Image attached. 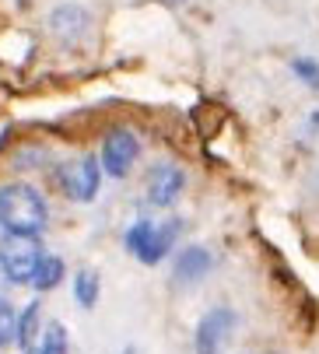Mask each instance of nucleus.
I'll use <instances>...</instances> for the list:
<instances>
[{
  "label": "nucleus",
  "instance_id": "f3484780",
  "mask_svg": "<svg viewBox=\"0 0 319 354\" xmlns=\"http://www.w3.org/2000/svg\"><path fill=\"white\" fill-rule=\"evenodd\" d=\"M176 4H179V0H176Z\"/></svg>",
  "mask_w": 319,
  "mask_h": 354
},
{
  "label": "nucleus",
  "instance_id": "9d476101",
  "mask_svg": "<svg viewBox=\"0 0 319 354\" xmlns=\"http://www.w3.org/2000/svg\"><path fill=\"white\" fill-rule=\"evenodd\" d=\"M64 281V260L60 257H49L46 252V260L39 263V270H35V277H32V288L35 291H53Z\"/></svg>",
  "mask_w": 319,
  "mask_h": 354
},
{
  "label": "nucleus",
  "instance_id": "20e7f679",
  "mask_svg": "<svg viewBox=\"0 0 319 354\" xmlns=\"http://www.w3.org/2000/svg\"><path fill=\"white\" fill-rule=\"evenodd\" d=\"M57 179H60V189H64L71 200H78V204H88V200H95L98 183H102L98 158L81 155V158H74V162L60 165V176H57Z\"/></svg>",
  "mask_w": 319,
  "mask_h": 354
},
{
  "label": "nucleus",
  "instance_id": "f257e3e1",
  "mask_svg": "<svg viewBox=\"0 0 319 354\" xmlns=\"http://www.w3.org/2000/svg\"><path fill=\"white\" fill-rule=\"evenodd\" d=\"M49 207L35 186L28 183H4L0 186V228L8 235L39 239L46 232Z\"/></svg>",
  "mask_w": 319,
  "mask_h": 354
},
{
  "label": "nucleus",
  "instance_id": "ddd939ff",
  "mask_svg": "<svg viewBox=\"0 0 319 354\" xmlns=\"http://www.w3.org/2000/svg\"><path fill=\"white\" fill-rule=\"evenodd\" d=\"M35 354H67V330H64V323H49L42 330V340H39Z\"/></svg>",
  "mask_w": 319,
  "mask_h": 354
},
{
  "label": "nucleus",
  "instance_id": "1a4fd4ad",
  "mask_svg": "<svg viewBox=\"0 0 319 354\" xmlns=\"http://www.w3.org/2000/svg\"><path fill=\"white\" fill-rule=\"evenodd\" d=\"M210 267H215V257H210L203 245H186L179 257H176L172 277H176L179 284H193V281H200L203 274H210Z\"/></svg>",
  "mask_w": 319,
  "mask_h": 354
},
{
  "label": "nucleus",
  "instance_id": "9b49d317",
  "mask_svg": "<svg viewBox=\"0 0 319 354\" xmlns=\"http://www.w3.org/2000/svg\"><path fill=\"white\" fill-rule=\"evenodd\" d=\"M35 333H39V301H32V306H25L21 319H18V344L25 354H35Z\"/></svg>",
  "mask_w": 319,
  "mask_h": 354
},
{
  "label": "nucleus",
  "instance_id": "4468645a",
  "mask_svg": "<svg viewBox=\"0 0 319 354\" xmlns=\"http://www.w3.org/2000/svg\"><path fill=\"white\" fill-rule=\"evenodd\" d=\"M11 340H18V316L8 301L0 298V347H8Z\"/></svg>",
  "mask_w": 319,
  "mask_h": 354
},
{
  "label": "nucleus",
  "instance_id": "f8f14e48",
  "mask_svg": "<svg viewBox=\"0 0 319 354\" xmlns=\"http://www.w3.org/2000/svg\"><path fill=\"white\" fill-rule=\"evenodd\" d=\"M74 298H78V306H84V309H91L98 301V274L91 267H81L74 274Z\"/></svg>",
  "mask_w": 319,
  "mask_h": 354
},
{
  "label": "nucleus",
  "instance_id": "2eb2a0df",
  "mask_svg": "<svg viewBox=\"0 0 319 354\" xmlns=\"http://www.w3.org/2000/svg\"><path fill=\"white\" fill-rule=\"evenodd\" d=\"M291 74H295L298 81H305L309 88L319 91V64H316V60H309V57H295V60H291Z\"/></svg>",
  "mask_w": 319,
  "mask_h": 354
},
{
  "label": "nucleus",
  "instance_id": "39448f33",
  "mask_svg": "<svg viewBox=\"0 0 319 354\" xmlns=\"http://www.w3.org/2000/svg\"><path fill=\"white\" fill-rule=\"evenodd\" d=\"M137 155H140V140H137L134 130L113 127L109 133H105V140H102V169L109 176H127L130 165L137 162Z\"/></svg>",
  "mask_w": 319,
  "mask_h": 354
},
{
  "label": "nucleus",
  "instance_id": "423d86ee",
  "mask_svg": "<svg viewBox=\"0 0 319 354\" xmlns=\"http://www.w3.org/2000/svg\"><path fill=\"white\" fill-rule=\"evenodd\" d=\"M232 326H235V313L225 306H215L210 313H203V319L197 323V337H193L197 354H218Z\"/></svg>",
  "mask_w": 319,
  "mask_h": 354
},
{
  "label": "nucleus",
  "instance_id": "6e6552de",
  "mask_svg": "<svg viewBox=\"0 0 319 354\" xmlns=\"http://www.w3.org/2000/svg\"><path fill=\"white\" fill-rule=\"evenodd\" d=\"M88 28H91V18H88V11L78 8V4H64V8H57V11L49 15V32L57 35L64 46H74Z\"/></svg>",
  "mask_w": 319,
  "mask_h": 354
},
{
  "label": "nucleus",
  "instance_id": "0eeeda50",
  "mask_svg": "<svg viewBox=\"0 0 319 354\" xmlns=\"http://www.w3.org/2000/svg\"><path fill=\"white\" fill-rule=\"evenodd\" d=\"M183 186H186V172L179 169V165H154L151 169V176H147V200L154 207H169L172 200L183 193Z\"/></svg>",
  "mask_w": 319,
  "mask_h": 354
},
{
  "label": "nucleus",
  "instance_id": "7ed1b4c3",
  "mask_svg": "<svg viewBox=\"0 0 319 354\" xmlns=\"http://www.w3.org/2000/svg\"><path fill=\"white\" fill-rule=\"evenodd\" d=\"M42 260H46V249L39 245V239L11 235L0 245V270H4V277L15 281V284H32Z\"/></svg>",
  "mask_w": 319,
  "mask_h": 354
},
{
  "label": "nucleus",
  "instance_id": "f03ea898",
  "mask_svg": "<svg viewBox=\"0 0 319 354\" xmlns=\"http://www.w3.org/2000/svg\"><path fill=\"white\" fill-rule=\"evenodd\" d=\"M176 235H179V221H162V225H154V221H137V225L127 228L123 242H127V249L134 252L140 263L154 267V263H162L169 252H172Z\"/></svg>",
  "mask_w": 319,
  "mask_h": 354
},
{
  "label": "nucleus",
  "instance_id": "dca6fc26",
  "mask_svg": "<svg viewBox=\"0 0 319 354\" xmlns=\"http://www.w3.org/2000/svg\"><path fill=\"white\" fill-rule=\"evenodd\" d=\"M123 354H137V347H127V351H123Z\"/></svg>",
  "mask_w": 319,
  "mask_h": 354
}]
</instances>
